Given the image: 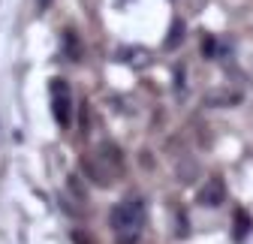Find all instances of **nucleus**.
<instances>
[{
  "mask_svg": "<svg viewBox=\"0 0 253 244\" xmlns=\"http://www.w3.org/2000/svg\"><path fill=\"white\" fill-rule=\"evenodd\" d=\"M112 232H115V244H136L139 232L145 226V202L139 196H126L124 202H118L112 208Z\"/></svg>",
  "mask_w": 253,
  "mask_h": 244,
  "instance_id": "1",
  "label": "nucleus"
},
{
  "mask_svg": "<svg viewBox=\"0 0 253 244\" xmlns=\"http://www.w3.org/2000/svg\"><path fill=\"white\" fill-rule=\"evenodd\" d=\"M84 172L90 175L93 184H112L115 178H121L124 172V157H121V151L115 145H100V151L93 157L84 160Z\"/></svg>",
  "mask_w": 253,
  "mask_h": 244,
  "instance_id": "2",
  "label": "nucleus"
},
{
  "mask_svg": "<svg viewBox=\"0 0 253 244\" xmlns=\"http://www.w3.org/2000/svg\"><path fill=\"white\" fill-rule=\"evenodd\" d=\"M51 112L57 118V127L67 130L73 124V100H70V84L63 79H51Z\"/></svg>",
  "mask_w": 253,
  "mask_h": 244,
  "instance_id": "3",
  "label": "nucleus"
},
{
  "mask_svg": "<svg viewBox=\"0 0 253 244\" xmlns=\"http://www.w3.org/2000/svg\"><path fill=\"white\" fill-rule=\"evenodd\" d=\"M202 205H220V202H223L226 199V190H223V181H220V178H211L208 181V184H205V190H202Z\"/></svg>",
  "mask_w": 253,
  "mask_h": 244,
  "instance_id": "4",
  "label": "nucleus"
},
{
  "mask_svg": "<svg viewBox=\"0 0 253 244\" xmlns=\"http://www.w3.org/2000/svg\"><path fill=\"white\" fill-rule=\"evenodd\" d=\"M63 42H67V45H63V51H67L73 60L82 57V42H79V34H76V30H67V34H63Z\"/></svg>",
  "mask_w": 253,
  "mask_h": 244,
  "instance_id": "5",
  "label": "nucleus"
},
{
  "mask_svg": "<svg viewBox=\"0 0 253 244\" xmlns=\"http://www.w3.org/2000/svg\"><path fill=\"white\" fill-rule=\"evenodd\" d=\"M250 217L244 214V211H238V214H235V241H244L247 238V232H250Z\"/></svg>",
  "mask_w": 253,
  "mask_h": 244,
  "instance_id": "6",
  "label": "nucleus"
},
{
  "mask_svg": "<svg viewBox=\"0 0 253 244\" xmlns=\"http://www.w3.org/2000/svg\"><path fill=\"white\" fill-rule=\"evenodd\" d=\"M181 40H184V24H181V21H175V24H172V34L166 37V48H178V45H181Z\"/></svg>",
  "mask_w": 253,
  "mask_h": 244,
  "instance_id": "7",
  "label": "nucleus"
},
{
  "mask_svg": "<svg viewBox=\"0 0 253 244\" xmlns=\"http://www.w3.org/2000/svg\"><path fill=\"white\" fill-rule=\"evenodd\" d=\"M37 6H40V9H48V6H51V0H37Z\"/></svg>",
  "mask_w": 253,
  "mask_h": 244,
  "instance_id": "8",
  "label": "nucleus"
}]
</instances>
